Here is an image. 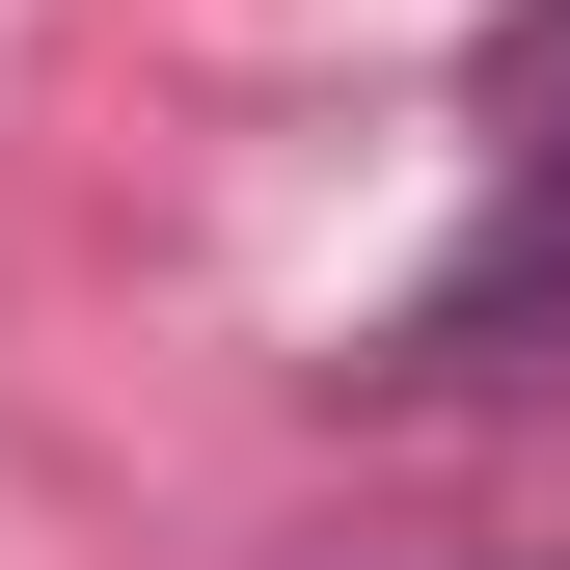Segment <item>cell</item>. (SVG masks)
Returning a JSON list of instances; mask_svg holds the SVG:
<instances>
[{
    "instance_id": "6da1fadb",
    "label": "cell",
    "mask_w": 570,
    "mask_h": 570,
    "mask_svg": "<svg viewBox=\"0 0 570 570\" xmlns=\"http://www.w3.org/2000/svg\"><path fill=\"white\" fill-rule=\"evenodd\" d=\"M462 109H489L517 190H570V0H489V28H462Z\"/></svg>"
},
{
    "instance_id": "7a4b0ae2",
    "label": "cell",
    "mask_w": 570,
    "mask_h": 570,
    "mask_svg": "<svg viewBox=\"0 0 570 570\" xmlns=\"http://www.w3.org/2000/svg\"><path fill=\"white\" fill-rule=\"evenodd\" d=\"M353 570H570V543H353Z\"/></svg>"
}]
</instances>
